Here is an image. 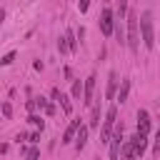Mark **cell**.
I'll return each mask as SVG.
<instances>
[{
  "mask_svg": "<svg viewBox=\"0 0 160 160\" xmlns=\"http://www.w3.org/2000/svg\"><path fill=\"white\" fill-rule=\"evenodd\" d=\"M138 28L142 35V45L148 50H152L155 48V30H152V12L150 10H142V15L138 18Z\"/></svg>",
  "mask_w": 160,
  "mask_h": 160,
  "instance_id": "6da1fadb",
  "label": "cell"
},
{
  "mask_svg": "<svg viewBox=\"0 0 160 160\" xmlns=\"http://www.w3.org/2000/svg\"><path fill=\"white\" fill-rule=\"evenodd\" d=\"M115 118H118V108H115V105H110V108H108V112H105L102 128H100V142H102V145H108V142H110V135H112V130H115Z\"/></svg>",
  "mask_w": 160,
  "mask_h": 160,
  "instance_id": "7a4b0ae2",
  "label": "cell"
},
{
  "mask_svg": "<svg viewBox=\"0 0 160 160\" xmlns=\"http://www.w3.org/2000/svg\"><path fill=\"white\" fill-rule=\"evenodd\" d=\"M138 15L135 12H128V48L130 50H138L140 45V35H138Z\"/></svg>",
  "mask_w": 160,
  "mask_h": 160,
  "instance_id": "3957f363",
  "label": "cell"
},
{
  "mask_svg": "<svg viewBox=\"0 0 160 160\" xmlns=\"http://www.w3.org/2000/svg\"><path fill=\"white\" fill-rule=\"evenodd\" d=\"M122 140H125V135H122V125L120 128H115L112 130V135H110V160H118L120 158V148H122Z\"/></svg>",
  "mask_w": 160,
  "mask_h": 160,
  "instance_id": "277c9868",
  "label": "cell"
},
{
  "mask_svg": "<svg viewBox=\"0 0 160 160\" xmlns=\"http://www.w3.org/2000/svg\"><path fill=\"white\" fill-rule=\"evenodd\" d=\"M112 25H115L112 10H110V8H105V10H102V15H100V30H102V35H105V38H110V35H112Z\"/></svg>",
  "mask_w": 160,
  "mask_h": 160,
  "instance_id": "5b68a950",
  "label": "cell"
},
{
  "mask_svg": "<svg viewBox=\"0 0 160 160\" xmlns=\"http://www.w3.org/2000/svg\"><path fill=\"white\" fill-rule=\"evenodd\" d=\"M50 95H52V100L62 108V112H68V115L72 112V105H70V98H68V95H62L58 88H52V90H50Z\"/></svg>",
  "mask_w": 160,
  "mask_h": 160,
  "instance_id": "8992f818",
  "label": "cell"
},
{
  "mask_svg": "<svg viewBox=\"0 0 160 160\" xmlns=\"http://www.w3.org/2000/svg\"><path fill=\"white\" fill-rule=\"evenodd\" d=\"M95 75H90L88 80H85V85H82V102L85 105H92V92H95Z\"/></svg>",
  "mask_w": 160,
  "mask_h": 160,
  "instance_id": "52a82bcc",
  "label": "cell"
},
{
  "mask_svg": "<svg viewBox=\"0 0 160 160\" xmlns=\"http://www.w3.org/2000/svg\"><path fill=\"white\" fill-rule=\"evenodd\" d=\"M138 132L140 135L150 132V115H148V110H138Z\"/></svg>",
  "mask_w": 160,
  "mask_h": 160,
  "instance_id": "ba28073f",
  "label": "cell"
},
{
  "mask_svg": "<svg viewBox=\"0 0 160 160\" xmlns=\"http://www.w3.org/2000/svg\"><path fill=\"white\" fill-rule=\"evenodd\" d=\"M118 82H120V78H118V72H115V70H110V75H108V90H105V98H108V100H112V98H115V90H118Z\"/></svg>",
  "mask_w": 160,
  "mask_h": 160,
  "instance_id": "9c48e42d",
  "label": "cell"
},
{
  "mask_svg": "<svg viewBox=\"0 0 160 160\" xmlns=\"http://www.w3.org/2000/svg\"><path fill=\"white\" fill-rule=\"evenodd\" d=\"M88 132H90L88 125H80V128H78V132H75V148H78V150H82V148L88 145Z\"/></svg>",
  "mask_w": 160,
  "mask_h": 160,
  "instance_id": "30bf717a",
  "label": "cell"
},
{
  "mask_svg": "<svg viewBox=\"0 0 160 160\" xmlns=\"http://www.w3.org/2000/svg\"><path fill=\"white\" fill-rule=\"evenodd\" d=\"M120 155H122V160H135V145H132V138H130V140H122Z\"/></svg>",
  "mask_w": 160,
  "mask_h": 160,
  "instance_id": "8fae6325",
  "label": "cell"
},
{
  "mask_svg": "<svg viewBox=\"0 0 160 160\" xmlns=\"http://www.w3.org/2000/svg\"><path fill=\"white\" fill-rule=\"evenodd\" d=\"M128 95H130V80L125 78V80H122V85H120V92H115V100H118V102H125V100H128Z\"/></svg>",
  "mask_w": 160,
  "mask_h": 160,
  "instance_id": "7c38bea8",
  "label": "cell"
},
{
  "mask_svg": "<svg viewBox=\"0 0 160 160\" xmlns=\"http://www.w3.org/2000/svg\"><path fill=\"white\" fill-rule=\"evenodd\" d=\"M78 128H80V120H72V122H70V128H68V130H65V135H62V142H70V140L75 138Z\"/></svg>",
  "mask_w": 160,
  "mask_h": 160,
  "instance_id": "4fadbf2b",
  "label": "cell"
},
{
  "mask_svg": "<svg viewBox=\"0 0 160 160\" xmlns=\"http://www.w3.org/2000/svg\"><path fill=\"white\" fill-rule=\"evenodd\" d=\"M65 40H68V50H70V52H75V50H78V40H75V32H72V30H68V32H65Z\"/></svg>",
  "mask_w": 160,
  "mask_h": 160,
  "instance_id": "5bb4252c",
  "label": "cell"
},
{
  "mask_svg": "<svg viewBox=\"0 0 160 160\" xmlns=\"http://www.w3.org/2000/svg\"><path fill=\"white\" fill-rule=\"evenodd\" d=\"M70 95H72L75 100L82 98V82H80V80H72V90H70Z\"/></svg>",
  "mask_w": 160,
  "mask_h": 160,
  "instance_id": "9a60e30c",
  "label": "cell"
},
{
  "mask_svg": "<svg viewBox=\"0 0 160 160\" xmlns=\"http://www.w3.org/2000/svg\"><path fill=\"white\" fill-rule=\"evenodd\" d=\"M28 122H30V125H35V128H40V130H42V128H45V120H42V118H40V115H35V112H32V115H30V118H28Z\"/></svg>",
  "mask_w": 160,
  "mask_h": 160,
  "instance_id": "2e32d148",
  "label": "cell"
},
{
  "mask_svg": "<svg viewBox=\"0 0 160 160\" xmlns=\"http://www.w3.org/2000/svg\"><path fill=\"white\" fill-rule=\"evenodd\" d=\"M98 125H100V108L95 105V108H92V120H90L88 128H98Z\"/></svg>",
  "mask_w": 160,
  "mask_h": 160,
  "instance_id": "e0dca14e",
  "label": "cell"
},
{
  "mask_svg": "<svg viewBox=\"0 0 160 160\" xmlns=\"http://www.w3.org/2000/svg\"><path fill=\"white\" fill-rule=\"evenodd\" d=\"M0 110H2V118H12V105L10 102H2Z\"/></svg>",
  "mask_w": 160,
  "mask_h": 160,
  "instance_id": "ac0fdd59",
  "label": "cell"
},
{
  "mask_svg": "<svg viewBox=\"0 0 160 160\" xmlns=\"http://www.w3.org/2000/svg\"><path fill=\"white\" fill-rule=\"evenodd\" d=\"M38 158H40V150H38V148H30V150L25 152V160H38Z\"/></svg>",
  "mask_w": 160,
  "mask_h": 160,
  "instance_id": "d6986e66",
  "label": "cell"
},
{
  "mask_svg": "<svg viewBox=\"0 0 160 160\" xmlns=\"http://www.w3.org/2000/svg\"><path fill=\"white\" fill-rule=\"evenodd\" d=\"M58 50H60V52H70V50H68V40H65V35L58 38Z\"/></svg>",
  "mask_w": 160,
  "mask_h": 160,
  "instance_id": "ffe728a7",
  "label": "cell"
},
{
  "mask_svg": "<svg viewBox=\"0 0 160 160\" xmlns=\"http://www.w3.org/2000/svg\"><path fill=\"white\" fill-rule=\"evenodd\" d=\"M12 60H15V52H8V55H2V58H0V65H10Z\"/></svg>",
  "mask_w": 160,
  "mask_h": 160,
  "instance_id": "44dd1931",
  "label": "cell"
},
{
  "mask_svg": "<svg viewBox=\"0 0 160 160\" xmlns=\"http://www.w3.org/2000/svg\"><path fill=\"white\" fill-rule=\"evenodd\" d=\"M42 110H45V115H55V105H52V102H48V100H45Z\"/></svg>",
  "mask_w": 160,
  "mask_h": 160,
  "instance_id": "7402d4cb",
  "label": "cell"
},
{
  "mask_svg": "<svg viewBox=\"0 0 160 160\" xmlns=\"http://www.w3.org/2000/svg\"><path fill=\"white\" fill-rule=\"evenodd\" d=\"M152 152H155V155H160V130H158V135H155V142H152Z\"/></svg>",
  "mask_w": 160,
  "mask_h": 160,
  "instance_id": "603a6c76",
  "label": "cell"
},
{
  "mask_svg": "<svg viewBox=\"0 0 160 160\" xmlns=\"http://www.w3.org/2000/svg\"><path fill=\"white\" fill-rule=\"evenodd\" d=\"M78 8H80V12H85V10L90 8V0H80V2H78Z\"/></svg>",
  "mask_w": 160,
  "mask_h": 160,
  "instance_id": "cb8c5ba5",
  "label": "cell"
},
{
  "mask_svg": "<svg viewBox=\"0 0 160 160\" xmlns=\"http://www.w3.org/2000/svg\"><path fill=\"white\" fill-rule=\"evenodd\" d=\"M28 140H30V142H38V140H40V132H30Z\"/></svg>",
  "mask_w": 160,
  "mask_h": 160,
  "instance_id": "d4e9b609",
  "label": "cell"
},
{
  "mask_svg": "<svg viewBox=\"0 0 160 160\" xmlns=\"http://www.w3.org/2000/svg\"><path fill=\"white\" fill-rule=\"evenodd\" d=\"M2 20H5V10L0 8V22H2Z\"/></svg>",
  "mask_w": 160,
  "mask_h": 160,
  "instance_id": "484cf974",
  "label": "cell"
}]
</instances>
